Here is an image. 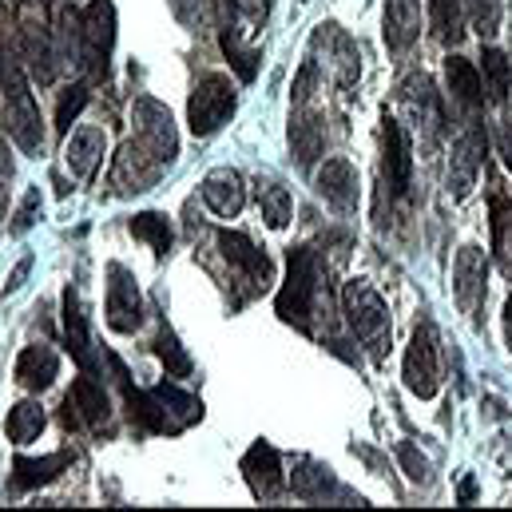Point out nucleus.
Instances as JSON below:
<instances>
[{
	"mask_svg": "<svg viewBox=\"0 0 512 512\" xmlns=\"http://www.w3.org/2000/svg\"><path fill=\"white\" fill-rule=\"evenodd\" d=\"M0 88H4V128H8V135L28 155H40V147H44L40 112H36V100L28 92V80H24V56H20L16 40L4 32V24H0Z\"/></svg>",
	"mask_w": 512,
	"mask_h": 512,
	"instance_id": "obj_1",
	"label": "nucleus"
},
{
	"mask_svg": "<svg viewBox=\"0 0 512 512\" xmlns=\"http://www.w3.org/2000/svg\"><path fill=\"white\" fill-rule=\"evenodd\" d=\"M314 290H318V258L310 247H290L286 255V282L278 290V318L310 330V310H314Z\"/></svg>",
	"mask_w": 512,
	"mask_h": 512,
	"instance_id": "obj_2",
	"label": "nucleus"
},
{
	"mask_svg": "<svg viewBox=\"0 0 512 512\" xmlns=\"http://www.w3.org/2000/svg\"><path fill=\"white\" fill-rule=\"evenodd\" d=\"M342 306L350 318V330L374 350V358H382V350L389 346V310H385L382 294L370 282H346L342 290Z\"/></svg>",
	"mask_w": 512,
	"mask_h": 512,
	"instance_id": "obj_3",
	"label": "nucleus"
},
{
	"mask_svg": "<svg viewBox=\"0 0 512 512\" xmlns=\"http://www.w3.org/2000/svg\"><path fill=\"white\" fill-rule=\"evenodd\" d=\"M235 116V84L219 72L203 76L191 92V104H187V124L195 135H215L227 120Z\"/></svg>",
	"mask_w": 512,
	"mask_h": 512,
	"instance_id": "obj_4",
	"label": "nucleus"
},
{
	"mask_svg": "<svg viewBox=\"0 0 512 512\" xmlns=\"http://www.w3.org/2000/svg\"><path fill=\"white\" fill-rule=\"evenodd\" d=\"M112 44H116V8H112V0H92L80 20V64L96 80L108 76Z\"/></svg>",
	"mask_w": 512,
	"mask_h": 512,
	"instance_id": "obj_5",
	"label": "nucleus"
},
{
	"mask_svg": "<svg viewBox=\"0 0 512 512\" xmlns=\"http://www.w3.org/2000/svg\"><path fill=\"white\" fill-rule=\"evenodd\" d=\"M108 326L116 334H135L143 326V298H139V286H135V274H131L124 262H112L108 266Z\"/></svg>",
	"mask_w": 512,
	"mask_h": 512,
	"instance_id": "obj_6",
	"label": "nucleus"
},
{
	"mask_svg": "<svg viewBox=\"0 0 512 512\" xmlns=\"http://www.w3.org/2000/svg\"><path fill=\"white\" fill-rule=\"evenodd\" d=\"M405 385L409 393H417L421 401H429L441 385V366H437V334L433 326H417L413 330V342L405 350Z\"/></svg>",
	"mask_w": 512,
	"mask_h": 512,
	"instance_id": "obj_7",
	"label": "nucleus"
},
{
	"mask_svg": "<svg viewBox=\"0 0 512 512\" xmlns=\"http://www.w3.org/2000/svg\"><path fill=\"white\" fill-rule=\"evenodd\" d=\"M135 124H139V143L159 159V163H171L175 159V128H171V112L159 108L155 100H139L135 104Z\"/></svg>",
	"mask_w": 512,
	"mask_h": 512,
	"instance_id": "obj_8",
	"label": "nucleus"
},
{
	"mask_svg": "<svg viewBox=\"0 0 512 512\" xmlns=\"http://www.w3.org/2000/svg\"><path fill=\"white\" fill-rule=\"evenodd\" d=\"M382 143H385V183L393 195L409 191V175H413V155H409V135L405 128L385 112L382 116Z\"/></svg>",
	"mask_w": 512,
	"mask_h": 512,
	"instance_id": "obj_9",
	"label": "nucleus"
},
{
	"mask_svg": "<svg viewBox=\"0 0 512 512\" xmlns=\"http://www.w3.org/2000/svg\"><path fill=\"white\" fill-rule=\"evenodd\" d=\"M203 203L219 215V219H235L247 203V183L235 167H215L207 179H203Z\"/></svg>",
	"mask_w": 512,
	"mask_h": 512,
	"instance_id": "obj_10",
	"label": "nucleus"
},
{
	"mask_svg": "<svg viewBox=\"0 0 512 512\" xmlns=\"http://www.w3.org/2000/svg\"><path fill=\"white\" fill-rule=\"evenodd\" d=\"M485 255L481 247H461L457 266H453V290H457V302L465 314H477L481 310V298H485Z\"/></svg>",
	"mask_w": 512,
	"mask_h": 512,
	"instance_id": "obj_11",
	"label": "nucleus"
},
{
	"mask_svg": "<svg viewBox=\"0 0 512 512\" xmlns=\"http://www.w3.org/2000/svg\"><path fill=\"white\" fill-rule=\"evenodd\" d=\"M219 247H223V258L231 266L243 270V278L251 282V290H266V282H270V258L262 255L243 231H223L219 235Z\"/></svg>",
	"mask_w": 512,
	"mask_h": 512,
	"instance_id": "obj_12",
	"label": "nucleus"
},
{
	"mask_svg": "<svg viewBox=\"0 0 512 512\" xmlns=\"http://www.w3.org/2000/svg\"><path fill=\"white\" fill-rule=\"evenodd\" d=\"M243 473L251 481V493L262 501H274L282 493V465H278L274 445H266V441L251 445V453L243 457Z\"/></svg>",
	"mask_w": 512,
	"mask_h": 512,
	"instance_id": "obj_13",
	"label": "nucleus"
},
{
	"mask_svg": "<svg viewBox=\"0 0 512 512\" xmlns=\"http://www.w3.org/2000/svg\"><path fill=\"white\" fill-rule=\"evenodd\" d=\"M64 338H68V350L80 362V370L96 378V354H92V338H88V318H84V306H80L72 286L64 290Z\"/></svg>",
	"mask_w": 512,
	"mask_h": 512,
	"instance_id": "obj_14",
	"label": "nucleus"
},
{
	"mask_svg": "<svg viewBox=\"0 0 512 512\" xmlns=\"http://www.w3.org/2000/svg\"><path fill=\"white\" fill-rule=\"evenodd\" d=\"M318 195H322L330 207L350 211L354 199H358V175H354V167H350L346 159H326V163L318 167Z\"/></svg>",
	"mask_w": 512,
	"mask_h": 512,
	"instance_id": "obj_15",
	"label": "nucleus"
},
{
	"mask_svg": "<svg viewBox=\"0 0 512 512\" xmlns=\"http://www.w3.org/2000/svg\"><path fill=\"white\" fill-rule=\"evenodd\" d=\"M481 155H485L481 131H469V135L457 139V147H453V167H449V183H453V195H457V199L469 195V187H473V179H477V171H481Z\"/></svg>",
	"mask_w": 512,
	"mask_h": 512,
	"instance_id": "obj_16",
	"label": "nucleus"
},
{
	"mask_svg": "<svg viewBox=\"0 0 512 512\" xmlns=\"http://www.w3.org/2000/svg\"><path fill=\"white\" fill-rule=\"evenodd\" d=\"M421 36V0H385V44L409 48Z\"/></svg>",
	"mask_w": 512,
	"mask_h": 512,
	"instance_id": "obj_17",
	"label": "nucleus"
},
{
	"mask_svg": "<svg viewBox=\"0 0 512 512\" xmlns=\"http://www.w3.org/2000/svg\"><path fill=\"white\" fill-rule=\"evenodd\" d=\"M68 401L76 405V417H80L84 425H92V429H104V425H108V417H112V401H108L104 385L96 382L92 374H84L80 382L72 385Z\"/></svg>",
	"mask_w": 512,
	"mask_h": 512,
	"instance_id": "obj_18",
	"label": "nucleus"
},
{
	"mask_svg": "<svg viewBox=\"0 0 512 512\" xmlns=\"http://www.w3.org/2000/svg\"><path fill=\"white\" fill-rule=\"evenodd\" d=\"M56 370H60V358L48 350V346H28L20 358H16V382L32 393L48 389L56 382Z\"/></svg>",
	"mask_w": 512,
	"mask_h": 512,
	"instance_id": "obj_19",
	"label": "nucleus"
},
{
	"mask_svg": "<svg viewBox=\"0 0 512 512\" xmlns=\"http://www.w3.org/2000/svg\"><path fill=\"white\" fill-rule=\"evenodd\" d=\"M64 155H68L72 175L92 179V175H96V167H100V159H104V131H100V128H80L72 139H68Z\"/></svg>",
	"mask_w": 512,
	"mask_h": 512,
	"instance_id": "obj_20",
	"label": "nucleus"
},
{
	"mask_svg": "<svg viewBox=\"0 0 512 512\" xmlns=\"http://www.w3.org/2000/svg\"><path fill=\"white\" fill-rule=\"evenodd\" d=\"M290 485H294V497H302V501H326L330 493H338V481H334L330 465H318V461H310V457H302V461L294 465Z\"/></svg>",
	"mask_w": 512,
	"mask_h": 512,
	"instance_id": "obj_21",
	"label": "nucleus"
},
{
	"mask_svg": "<svg viewBox=\"0 0 512 512\" xmlns=\"http://www.w3.org/2000/svg\"><path fill=\"white\" fill-rule=\"evenodd\" d=\"M445 76H449V92L461 100V104H481L485 100V80H481V68L469 64L465 56H449L445 60Z\"/></svg>",
	"mask_w": 512,
	"mask_h": 512,
	"instance_id": "obj_22",
	"label": "nucleus"
},
{
	"mask_svg": "<svg viewBox=\"0 0 512 512\" xmlns=\"http://www.w3.org/2000/svg\"><path fill=\"white\" fill-rule=\"evenodd\" d=\"M68 453H52V457H40V461H28V457H16L12 461V481L16 489H36V485H48L52 477H60V469H68Z\"/></svg>",
	"mask_w": 512,
	"mask_h": 512,
	"instance_id": "obj_23",
	"label": "nucleus"
},
{
	"mask_svg": "<svg viewBox=\"0 0 512 512\" xmlns=\"http://www.w3.org/2000/svg\"><path fill=\"white\" fill-rule=\"evenodd\" d=\"M481 80H485L489 100L505 104V100H509V84H512L509 56H505V52H497V48H485V52H481Z\"/></svg>",
	"mask_w": 512,
	"mask_h": 512,
	"instance_id": "obj_24",
	"label": "nucleus"
},
{
	"mask_svg": "<svg viewBox=\"0 0 512 512\" xmlns=\"http://www.w3.org/2000/svg\"><path fill=\"white\" fill-rule=\"evenodd\" d=\"M429 24L441 44H461L465 36V16L457 0H429Z\"/></svg>",
	"mask_w": 512,
	"mask_h": 512,
	"instance_id": "obj_25",
	"label": "nucleus"
},
{
	"mask_svg": "<svg viewBox=\"0 0 512 512\" xmlns=\"http://www.w3.org/2000/svg\"><path fill=\"white\" fill-rule=\"evenodd\" d=\"M131 235L143 239L155 255H167V251H171V223H167V215H159V211L135 215V219H131Z\"/></svg>",
	"mask_w": 512,
	"mask_h": 512,
	"instance_id": "obj_26",
	"label": "nucleus"
},
{
	"mask_svg": "<svg viewBox=\"0 0 512 512\" xmlns=\"http://www.w3.org/2000/svg\"><path fill=\"white\" fill-rule=\"evenodd\" d=\"M258 207H262V219L274 227V231H282L286 223H290V191L282 187V183H258Z\"/></svg>",
	"mask_w": 512,
	"mask_h": 512,
	"instance_id": "obj_27",
	"label": "nucleus"
},
{
	"mask_svg": "<svg viewBox=\"0 0 512 512\" xmlns=\"http://www.w3.org/2000/svg\"><path fill=\"white\" fill-rule=\"evenodd\" d=\"M40 429H44V409H40L36 401L12 405V413H8V437H12L16 445H28L32 437H40Z\"/></svg>",
	"mask_w": 512,
	"mask_h": 512,
	"instance_id": "obj_28",
	"label": "nucleus"
},
{
	"mask_svg": "<svg viewBox=\"0 0 512 512\" xmlns=\"http://www.w3.org/2000/svg\"><path fill=\"white\" fill-rule=\"evenodd\" d=\"M493 247L501 266L512 274V203H505L501 195L493 199Z\"/></svg>",
	"mask_w": 512,
	"mask_h": 512,
	"instance_id": "obj_29",
	"label": "nucleus"
},
{
	"mask_svg": "<svg viewBox=\"0 0 512 512\" xmlns=\"http://www.w3.org/2000/svg\"><path fill=\"white\" fill-rule=\"evenodd\" d=\"M155 354H159V362L167 366V378H191L195 366H191V358L183 354V346L175 342V334H171L167 326H163L159 338H155Z\"/></svg>",
	"mask_w": 512,
	"mask_h": 512,
	"instance_id": "obj_30",
	"label": "nucleus"
},
{
	"mask_svg": "<svg viewBox=\"0 0 512 512\" xmlns=\"http://www.w3.org/2000/svg\"><path fill=\"white\" fill-rule=\"evenodd\" d=\"M223 52L231 56V64H235V72H239V80H255V72H258V48H247L243 40H239V32L235 28H227L223 32Z\"/></svg>",
	"mask_w": 512,
	"mask_h": 512,
	"instance_id": "obj_31",
	"label": "nucleus"
},
{
	"mask_svg": "<svg viewBox=\"0 0 512 512\" xmlns=\"http://www.w3.org/2000/svg\"><path fill=\"white\" fill-rule=\"evenodd\" d=\"M84 104H88V84L64 88V92H60V108H56V131L72 128V120L84 112Z\"/></svg>",
	"mask_w": 512,
	"mask_h": 512,
	"instance_id": "obj_32",
	"label": "nucleus"
},
{
	"mask_svg": "<svg viewBox=\"0 0 512 512\" xmlns=\"http://www.w3.org/2000/svg\"><path fill=\"white\" fill-rule=\"evenodd\" d=\"M469 16L481 40L501 32V0H469Z\"/></svg>",
	"mask_w": 512,
	"mask_h": 512,
	"instance_id": "obj_33",
	"label": "nucleus"
},
{
	"mask_svg": "<svg viewBox=\"0 0 512 512\" xmlns=\"http://www.w3.org/2000/svg\"><path fill=\"white\" fill-rule=\"evenodd\" d=\"M397 461H401V469H405V477H409L413 485H425V481H429V461H425L409 441L397 445Z\"/></svg>",
	"mask_w": 512,
	"mask_h": 512,
	"instance_id": "obj_34",
	"label": "nucleus"
},
{
	"mask_svg": "<svg viewBox=\"0 0 512 512\" xmlns=\"http://www.w3.org/2000/svg\"><path fill=\"white\" fill-rule=\"evenodd\" d=\"M36 211H40V191L32 187V191L24 195V203L16 207V223H12V231H16V235H24V231L36 223Z\"/></svg>",
	"mask_w": 512,
	"mask_h": 512,
	"instance_id": "obj_35",
	"label": "nucleus"
},
{
	"mask_svg": "<svg viewBox=\"0 0 512 512\" xmlns=\"http://www.w3.org/2000/svg\"><path fill=\"white\" fill-rule=\"evenodd\" d=\"M28 270H32V255H24L16 262V270L8 274V286H4V294H12V290H20L24 286V278H28Z\"/></svg>",
	"mask_w": 512,
	"mask_h": 512,
	"instance_id": "obj_36",
	"label": "nucleus"
},
{
	"mask_svg": "<svg viewBox=\"0 0 512 512\" xmlns=\"http://www.w3.org/2000/svg\"><path fill=\"white\" fill-rule=\"evenodd\" d=\"M497 147H501V159H505V167L512 171V124L497 131Z\"/></svg>",
	"mask_w": 512,
	"mask_h": 512,
	"instance_id": "obj_37",
	"label": "nucleus"
},
{
	"mask_svg": "<svg viewBox=\"0 0 512 512\" xmlns=\"http://www.w3.org/2000/svg\"><path fill=\"white\" fill-rule=\"evenodd\" d=\"M473 497H477V481H473V477H465V481H461V501L469 505Z\"/></svg>",
	"mask_w": 512,
	"mask_h": 512,
	"instance_id": "obj_38",
	"label": "nucleus"
},
{
	"mask_svg": "<svg viewBox=\"0 0 512 512\" xmlns=\"http://www.w3.org/2000/svg\"><path fill=\"white\" fill-rule=\"evenodd\" d=\"M505 338H509V350H512V294L505 302Z\"/></svg>",
	"mask_w": 512,
	"mask_h": 512,
	"instance_id": "obj_39",
	"label": "nucleus"
},
{
	"mask_svg": "<svg viewBox=\"0 0 512 512\" xmlns=\"http://www.w3.org/2000/svg\"><path fill=\"white\" fill-rule=\"evenodd\" d=\"M171 4H175V12H179V16L187 20V0H171Z\"/></svg>",
	"mask_w": 512,
	"mask_h": 512,
	"instance_id": "obj_40",
	"label": "nucleus"
},
{
	"mask_svg": "<svg viewBox=\"0 0 512 512\" xmlns=\"http://www.w3.org/2000/svg\"><path fill=\"white\" fill-rule=\"evenodd\" d=\"M231 4H235V8H243V0H231Z\"/></svg>",
	"mask_w": 512,
	"mask_h": 512,
	"instance_id": "obj_41",
	"label": "nucleus"
}]
</instances>
